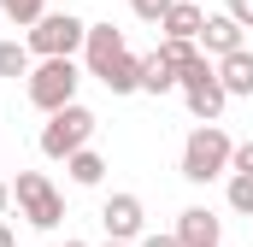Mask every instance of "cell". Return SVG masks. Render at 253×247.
I'll list each match as a JSON object with an SVG mask.
<instances>
[{
	"instance_id": "6da1fadb",
	"label": "cell",
	"mask_w": 253,
	"mask_h": 247,
	"mask_svg": "<svg viewBox=\"0 0 253 247\" xmlns=\"http://www.w3.org/2000/svg\"><path fill=\"white\" fill-rule=\"evenodd\" d=\"M77 82H83V71L71 53H53V59H36L30 65V77H24V94H30V106L47 118V112H59L77 100Z\"/></svg>"
},
{
	"instance_id": "7a4b0ae2",
	"label": "cell",
	"mask_w": 253,
	"mask_h": 247,
	"mask_svg": "<svg viewBox=\"0 0 253 247\" xmlns=\"http://www.w3.org/2000/svg\"><path fill=\"white\" fill-rule=\"evenodd\" d=\"M94 129H100V118L83 106V100H71V106H59V112H47V124H42V153L47 159H71L77 147H88L94 141Z\"/></svg>"
},
{
	"instance_id": "3957f363",
	"label": "cell",
	"mask_w": 253,
	"mask_h": 247,
	"mask_svg": "<svg viewBox=\"0 0 253 247\" xmlns=\"http://www.w3.org/2000/svg\"><path fill=\"white\" fill-rule=\"evenodd\" d=\"M230 153H236V141H230L218 124H194L189 141H183V177H189V183L224 177V171H230Z\"/></svg>"
},
{
	"instance_id": "277c9868",
	"label": "cell",
	"mask_w": 253,
	"mask_h": 247,
	"mask_svg": "<svg viewBox=\"0 0 253 247\" xmlns=\"http://www.w3.org/2000/svg\"><path fill=\"white\" fill-rule=\"evenodd\" d=\"M12 200H18V218L36 224V230H59V224H65V194L47 183L42 171H18Z\"/></svg>"
},
{
	"instance_id": "5b68a950",
	"label": "cell",
	"mask_w": 253,
	"mask_h": 247,
	"mask_svg": "<svg viewBox=\"0 0 253 247\" xmlns=\"http://www.w3.org/2000/svg\"><path fill=\"white\" fill-rule=\"evenodd\" d=\"M83 36H88V24L77 18V12H42L30 30H24V41H30V53L36 59H53V53H83Z\"/></svg>"
},
{
	"instance_id": "8992f818",
	"label": "cell",
	"mask_w": 253,
	"mask_h": 247,
	"mask_svg": "<svg viewBox=\"0 0 253 247\" xmlns=\"http://www.w3.org/2000/svg\"><path fill=\"white\" fill-rule=\"evenodd\" d=\"M100 224H106L112 242H141V230H147V206H141V194H112V200L100 206Z\"/></svg>"
},
{
	"instance_id": "52a82bcc",
	"label": "cell",
	"mask_w": 253,
	"mask_h": 247,
	"mask_svg": "<svg viewBox=\"0 0 253 247\" xmlns=\"http://www.w3.org/2000/svg\"><path fill=\"white\" fill-rule=\"evenodd\" d=\"M177 242H183V247H218V242H224V218H218L212 206L177 212Z\"/></svg>"
},
{
	"instance_id": "ba28073f",
	"label": "cell",
	"mask_w": 253,
	"mask_h": 247,
	"mask_svg": "<svg viewBox=\"0 0 253 247\" xmlns=\"http://www.w3.org/2000/svg\"><path fill=\"white\" fill-rule=\"evenodd\" d=\"M118 53H124V30H112V24H88V36H83V65H88V77H100Z\"/></svg>"
},
{
	"instance_id": "9c48e42d",
	"label": "cell",
	"mask_w": 253,
	"mask_h": 247,
	"mask_svg": "<svg viewBox=\"0 0 253 247\" xmlns=\"http://www.w3.org/2000/svg\"><path fill=\"white\" fill-rule=\"evenodd\" d=\"M236 47H242V24H236L230 12H206V24H200V53L224 59V53H236Z\"/></svg>"
},
{
	"instance_id": "30bf717a",
	"label": "cell",
	"mask_w": 253,
	"mask_h": 247,
	"mask_svg": "<svg viewBox=\"0 0 253 247\" xmlns=\"http://www.w3.org/2000/svg\"><path fill=\"white\" fill-rule=\"evenodd\" d=\"M200 24H206V6L200 0H171V12L159 18L165 36H183V41H200Z\"/></svg>"
},
{
	"instance_id": "8fae6325",
	"label": "cell",
	"mask_w": 253,
	"mask_h": 247,
	"mask_svg": "<svg viewBox=\"0 0 253 247\" xmlns=\"http://www.w3.org/2000/svg\"><path fill=\"white\" fill-rule=\"evenodd\" d=\"M183 100H189L194 124H218V112H224V100H230V88L212 77V82H200V88H183Z\"/></svg>"
},
{
	"instance_id": "7c38bea8",
	"label": "cell",
	"mask_w": 253,
	"mask_h": 247,
	"mask_svg": "<svg viewBox=\"0 0 253 247\" xmlns=\"http://www.w3.org/2000/svg\"><path fill=\"white\" fill-rule=\"evenodd\" d=\"M100 82H106L112 94H141V53H129V47H124L118 59L100 71Z\"/></svg>"
},
{
	"instance_id": "4fadbf2b",
	"label": "cell",
	"mask_w": 253,
	"mask_h": 247,
	"mask_svg": "<svg viewBox=\"0 0 253 247\" xmlns=\"http://www.w3.org/2000/svg\"><path fill=\"white\" fill-rule=\"evenodd\" d=\"M218 82H224L230 94H253V53L248 47H236V53L218 59Z\"/></svg>"
},
{
	"instance_id": "5bb4252c",
	"label": "cell",
	"mask_w": 253,
	"mask_h": 247,
	"mask_svg": "<svg viewBox=\"0 0 253 247\" xmlns=\"http://www.w3.org/2000/svg\"><path fill=\"white\" fill-rule=\"evenodd\" d=\"M171 88H177V65L165 59L159 47L141 53V94H171Z\"/></svg>"
},
{
	"instance_id": "9a60e30c",
	"label": "cell",
	"mask_w": 253,
	"mask_h": 247,
	"mask_svg": "<svg viewBox=\"0 0 253 247\" xmlns=\"http://www.w3.org/2000/svg\"><path fill=\"white\" fill-rule=\"evenodd\" d=\"M65 171H71V183H77V188H100V177H106V159H100L94 147H77V153L65 159Z\"/></svg>"
},
{
	"instance_id": "2e32d148",
	"label": "cell",
	"mask_w": 253,
	"mask_h": 247,
	"mask_svg": "<svg viewBox=\"0 0 253 247\" xmlns=\"http://www.w3.org/2000/svg\"><path fill=\"white\" fill-rule=\"evenodd\" d=\"M30 65H36V53H30V41H0V77H30Z\"/></svg>"
},
{
	"instance_id": "e0dca14e",
	"label": "cell",
	"mask_w": 253,
	"mask_h": 247,
	"mask_svg": "<svg viewBox=\"0 0 253 247\" xmlns=\"http://www.w3.org/2000/svg\"><path fill=\"white\" fill-rule=\"evenodd\" d=\"M224 200H230V212L253 218V177H248V171H230V188H224Z\"/></svg>"
},
{
	"instance_id": "ac0fdd59",
	"label": "cell",
	"mask_w": 253,
	"mask_h": 247,
	"mask_svg": "<svg viewBox=\"0 0 253 247\" xmlns=\"http://www.w3.org/2000/svg\"><path fill=\"white\" fill-rule=\"evenodd\" d=\"M0 12H6L12 24H24V30H30V24L47 12V0H0Z\"/></svg>"
},
{
	"instance_id": "d6986e66",
	"label": "cell",
	"mask_w": 253,
	"mask_h": 247,
	"mask_svg": "<svg viewBox=\"0 0 253 247\" xmlns=\"http://www.w3.org/2000/svg\"><path fill=\"white\" fill-rule=\"evenodd\" d=\"M129 6H135V18H141V24H159V18L171 12V0H129Z\"/></svg>"
},
{
	"instance_id": "ffe728a7",
	"label": "cell",
	"mask_w": 253,
	"mask_h": 247,
	"mask_svg": "<svg viewBox=\"0 0 253 247\" xmlns=\"http://www.w3.org/2000/svg\"><path fill=\"white\" fill-rule=\"evenodd\" d=\"M135 247H183V242H177V230H141Z\"/></svg>"
},
{
	"instance_id": "44dd1931",
	"label": "cell",
	"mask_w": 253,
	"mask_h": 247,
	"mask_svg": "<svg viewBox=\"0 0 253 247\" xmlns=\"http://www.w3.org/2000/svg\"><path fill=\"white\" fill-rule=\"evenodd\" d=\"M230 171H248V177H253V141H236V153H230Z\"/></svg>"
},
{
	"instance_id": "7402d4cb",
	"label": "cell",
	"mask_w": 253,
	"mask_h": 247,
	"mask_svg": "<svg viewBox=\"0 0 253 247\" xmlns=\"http://www.w3.org/2000/svg\"><path fill=\"white\" fill-rule=\"evenodd\" d=\"M230 18H236L242 30H253V0H230Z\"/></svg>"
},
{
	"instance_id": "603a6c76",
	"label": "cell",
	"mask_w": 253,
	"mask_h": 247,
	"mask_svg": "<svg viewBox=\"0 0 253 247\" xmlns=\"http://www.w3.org/2000/svg\"><path fill=\"white\" fill-rule=\"evenodd\" d=\"M0 247H18V236H12V224L0 218Z\"/></svg>"
},
{
	"instance_id": "cb8c5ba5",
	"label": "cell",
	"mask_w": 253,
	"mask_h": 247,
	"mask_svg": "<svg viewBox=\"0 0 253 247\" xmlns=\"http://www.w3.org/2000/svg\"><path fill=\"white\" fill-rule=\"evenodd\" d=\"M6 206H12V183H0V218H6Z\"/></svg>"
},
{
	"instance_id": "d4e9b609",
	"label": "cell",
	"mask_w": 253,
	"mask_h": 247,
	"mask_svg": "<svg viewBox=\"0 0 253 247\" xmlns=\"http://www.w3.org/2000/svg\"><path fill=\"white\" fill-rule=\"evenodd\" d=\"M106 247H135V242H112V236H106Z\"/></svg>"
},
{
	"instance_id": "484cf974",
	"label": "cell",
	"mask_w": 253,
	"mask_h": 247,
	"mask_svg": "<svg viewBox=\"0 0 253 247\" xmlns=\"http://www.w3.org/2000/svg\"><path fill=\"white\" fill-rule=\"evenodd\" d=\"M65 247H88V242H65Z\"/></svg>"
}]
</instances>
